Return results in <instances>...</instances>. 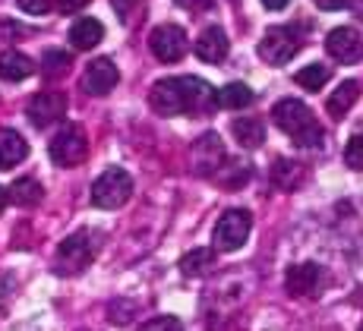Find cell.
I'll list each match as a JSON object with an SVG mask.
<instances>
[{
    "label": "cell",
    "instance_id": "1",
    "mask_svg": "<svg viewBox=\"0 0 363 331\" xmlns=\"http://www.w3.org/2000/svg\"><path fill=\"white\" fill-rule=\"evenodd\" d=\"M215 98V89L199 76H171V79H158L149 91V104L155 114L177 117L186 111L208 108Z\"/></svg>",
    "mask_w": 363,
    "mask_h": 331
},
{
    "label": "cell",
    "instance_id": "2",
    "mask_svg": "<svg viewBox=\"0 0 363 331\" xmlns=\"http://www.w3.org/2000/svg\"><path fill=\"white\" fill-rule=\"evenodd\" d=\"M272 120H275V126L284 133V136H291L297 145H303V149L323 145V139H325L323 123H319L316 114H313L303 101H297V98L278 101L275 108H272Z\"/></svg>",
    "mask_w": 363,
    "mask_h": 331
},
{
    "label": "cell",
    "instance_id": "3",
    "mask_svg": "<svg viewBox=\"0 0 363 331\" xmlns=\"http://www.w3.org/2000/svg\"><path fill=\"white\" fill-rule=\"evenodd\" d=\"M133 196V177L123 167H108L99 180L92 183V206L95 208H121Z\"/></svg>",
    "mask_w": 363,
    "mask_h": 331
},
{
    "label": "cell",
    "instance_id": "4",
    "mask_svg": "<svg viewBox=\"0 0 363 331\" xmlns=\"http://www.w3.org/2000/svg\"><path fill=\"white\" fill-rule=\"evenodd\" d=\"M92 259H95V234L92 230H76L60 243L54 269L60 274H79Z\"/></svg>",
    "mask_w": 363,
    "mask_h": 331
},
{
    "label": "cell",
    "instance_id": "5",
    "mask_svg": "<svg viewBox=\"0 0 363 331\" xmlns=\"http://www.w3.org/2000/svg\"><path fill=\"white\" fill-rule=\"evenodd\" d=\"M250 230H253L250 211L247 208H228L225 215L218 218V224H215V249L237 252L250 240Z\"/></svg>",
    "mask_w": 363,
    "mask_h": 331
},
{
    "label": "cell",
    "instance_id": "6",
    "mask_svg": "<svg viewBox=\"0 0 363 331\" xmlns=\"http://www.w3.org/2000/svg\"><path fill=\"white\" fill-rule=\"evenodd\" d=\"M86 133H82L79 123H67L57 130V136L51 139L48 152H51V161L57 167H76L82 158H86Z\"/></svg>",
    "mask_w": 363,
    "mask_h": 331
},
{
    "label": "cell",
    "instance_id": "7",
    "mask_svg": "<svg viewBox=\"0 0 363 331\" xmlns=\"http://www.w3.org/2000/svg\"><path fill=\"white\" fill-rule=\"evenodd\" d=\"M149 47H152V54H155L162 63H177L186 51H190V38H186V32L180 29V26L162 23L158 29H152Z\"/></svg>",
    "mask_w": 363,
    "mask_h": 331
},
{
    "label": "cell",
    "instance_id": "8",
    "mask_svg": "<svg viewBox=\"0 0 363 331\" xmlns=\"http://www.w3.org/2000/svg\"><path fill=\"white\" fill-rule=\"evenodd\" d=\"M297 51H300V38L288 26H275L259 41V57L265 63H288V60H294Z\"/></svg>",
    "mask_w": 363,
    "mask_h": 331
},
{
    "label": "cell",
    "instance_id": "9",
    "mask_svg": "<svg viewBox=\"0 0 363 331\" xmlns=\"http://www.w3.org/2000/svg\"><path fill=\"white\" fill-rule=\"evenodd\" d=\"M64 114H67V95L64 91H38V95L29 101V108H26L29 123L38 126V130L57 123Z\"/></svg>",
    "mask_w": 363,
    "mask_h": 331
},
{
    "label": "cell",
    "instance_id": "10",
    "mask_svg": "<svg viewBox=\"0 0 363 331\" xmlns=\"http://www.w3.org/2000/svg\"><path fill=\"white\" fill-rule=\"evenodd\" d=\"M325 51L338 63H354L363 57V38L351 26H338V29H332L329 38H325Z\"/></svg>",
    "mask_w": 363,
    "mask_h": 331
},
{
    "label": "cell",
    "instance_id": "11",
    "mask_svg": "<svg viewBox=\"0 0 363 331\" xmlns=\"http://www.w3.org/2000/svg\"><path fill=\"white\" fill-rule=\"evenodd\" d=\"M117 79H121V69L114 67V60L99 57L89 63L86 73H82V91H89V95H108L117 86Z\"/></svg>",
    "mask_w": 363,
    "mask_h": 331
},
{
    "label": "cell",
    "instance_id": "12",
    "mask_svg": "<svg viewBox=\"0 0 363 331\" xmlns=\"http://www.w3.org/2000/svg\"><path fill=\"white\" fill-rule=\"evenodd\" d=\"M228 51H231V45H228V35L218 29V26H208L206 32L196 38V57L206 60V63H221L228 57Z\"/></svg>",
    "mask_w": 363,
    "mask_h": 331
},
{
    "label": "cell",
    "instance_id": "13",
    "mask_svg": "<svg viewBox=\"0 0 363 331\" xmlns=\"http://www.w3.org/2000/svg\"><path fill=\"white\" fill-rule=\"evenodd\" d=\"M26 155H29V142H26L16 130L0 126V171L16 167L19 161H26Z\"/></svg>",
    "mask_w": 363,
    "mask_h": 331
},
{
    "label": "cell",
    "instance_id": "14",
    "mask_svg": "<svg viewBox=\"0 0 363 331\" xmlns=\"http://www.w3.org/2000/svg\"><path fill=\"white\" fill-rule=\"evenodd\" d=\"M101 38H104V26L92 16H82L69 26V41H73V47H79V51H92Z\"/></svg>",
    "mask_w": 363,
    "mask_h": 331
},
{
    "label": "cell",
    "instance_id": "15",
    "mask_svg": "<svg viewBox=\"0 0 363 331\" xmlns=\"http://www.w3.org/2000/svg\"><path fill=\"white\" fill-rule=\"evenodd\" d=\"M357 98H360V82L357 79H345V82H338V89L329 95V104H325V111H329L335 120H341V117H345L347 111L357 104Z\"/></svg>",
    "mask_w": 363,
    "mask_h": 331
},
{
    "label": "cell",
    "instance_id": "16",
    "mask_svg": "<svg viewBox=\"0 0 363 331\" xmlns=\"http://www.w3.org/2000/svg\"><path fill=\"white\" fill-rule=\"evenodd\" d=\"M35 73L32 57H26L23 51H4L0 54V79L6 82H23Z\"/></svg>",
    "mask_w": 363,
    "mask_h": 331
},
{
    "label": "cell",
    "instance_id": "17",
    "mask_svg": "<svg viewBox=\"0 0 363 331\" xmlns=\"http://www.w3.org/2000/svg\"><path fill=\"white\" fill-rule=\"evenodd\" d=\"M284 284H288V293H294V297H306V293H313V287L319 284V265H313V262L291 265Z\"/></svg>",
    "mask_w": 363,
    "mask_h": 331
},
{
    "label": "cell",
    "instance_id": "18",
    "mask_svg": "<svg viewBox=\"0 0 363 331\" xmlns=\"http://www.w3.org/2000/svg\"><path fill=\"white\" fill-rule=\"evenodd\" d=\"M215 108H225V111H243L247 104H253V89L247 82H228L225 89L215 91L212 98Z\"/></svg>",
    "mask_w": 363,
    "mask_h": 331
},
{
    "label": "cell",
    "instance_id": "19",
    "mask_svg": "<svg viewBox=\"0 0 363 331\" xmlns=\"http://www.w3.org/2000/svg\"><path fill=\"white\" fill-rule=\"evenodd\" d=\"M193 161L199 164V171H212L225 161V149H221V136L206 133L196 145H193Z\"/></svg>",
    "mask_w": 363,
    "mask_h": 331
},
{
    "label": "cell",
    "instance_id": "20",
    "mask_svg": "<svg viewBox=\"0 0 363 331\" xmlns=\"http://www.w3.org/2000/svg\"><path fill=\"white\" fill-rule=\"evenodd\" d=\"M6 199H13L16 206H23V208H32V206H38V202L45 199V189H41V183H38V180H32V177H19L10 189H6Z\"/></svg>",
    "mask_w": 363,
    "mask_h": 331
},
{
    "label": "cell",
    "instance_id": "21",
    "mask_svg": "<svg viewBox=\"0 0 363 331\" xmlns=\"http://www.w3.org/2000/svg\"><path fill=\"white\" fill-rule=\"evenodd\" d=\"M234 139L243 145V149H259L265 139V126L256 120V117H243V120H234Z\"/></svg>",
    "mask_w": 363,
    "mask_h": 331
},
{
    "label": "cell",
    "instance_id": "22",
    "mask_svg": "<svg viewBox=\"0 0 363 331\" xmlns=\"http://www.w3.org/2000/svg\"><path fill=\"white\" fill-rule=\"evenodd\" d=\"M272 180H275L278 189H294L303 183V164L288 161V158H278L275 167H272Z\"/></svg>",
    "mask_w": 363,
    "mask_h": 331
},
{
    "label": "cell",
    "instance_id": "23",
    "mask_svg": "<svg viewBox=\"0 0 363 331\" xmlns=\"http://www.w3.org/2000/svg\"><path fill=\"white\" fill-rule=\"evenodd\" d=\"M215 262V249H208V246H199V249L186 252L184 259H180V271L186 274V278H199V274H206L212 269Z\"/></svg>",
    "mask_w": 363,
    "mask_h": 331
},
{
    "label": "cell",
    "instance_id": "24",
    "mask_svg": "<svg viewBox=\"0 0 363 331\" xmlns=\"http://www.w3.org/2000/svg\"><path fill=\"white\" fill-rule=\"evenodd\" d=\"M297 86L300 89H306V91H319L329 82V67L325 63H310V67H303V69H297Z\"/></svg>",
    "mask_w": 363,
    "mask_h": 331
},
{
    "label": "cell",
    "instance_id": "25",
    "mask_svg": "<svg viewBox=\"0 0 363 331\" xmlns=\"http://www.w3.org/2000/svg\"><path fill=\"white\" fill-rule=\"evenodd\" d=\"M67 69H69V54L67 51H45V57H41V73H45L48 79L64 76Z\"/></svg>",
    "mask_w": 363,
    "mask_h": 331
},
{
    "label": "cell",
    "instance_id": "26",
    "mask_svg": "<svg viewBox=\"0 0 363 331\" xmlns=\"http://www.w3.org/2000/svg\"><path fill=\"white\" fill-rule=\"evenodd\" d=\"M345 164L354 171H363V136H351L345 145Z\"/></svg>",
    "mask_w": 363,
    "mask_h": 331
},
{
    "label": "cell",
    "instance_id": "27",
    "mask_svg": "<svg viewBox=\"0 0 363 331\" xmlns=\"http://www.w3.org/2000/svg\"><path fill=\"white\" fill-rule=\"evenodd\" d=\"M139 331H184V325H180V319H174V315H155V319H149Z\"/></svg>",
    "mask_w": 363,
    "mask_h": 331
},
{
    "label": "cell",
    "instance_id": "28",
    "mask_svg": "<svg viewBox=\"0 0 363 331\" xmlns=\"http://www.w3.org/2000/svg\"><path fill=\"white\" fill-rule=\"evenodd\" d=\"M19 10L29 13V16H41V13L51 10V0H16Z\"/></svg>",
    "mask_w": 363,
    "mask_h": 331
},
{
    "label": "cell",
    "instance_id": "29",
    "mask_svg": "<svg viewBox=\"0 0 363 331\" xmlns=\"http://www.w3.org/2000/svg\"><path fill=\"white\" fill-rule=\"evenodd\" d=\"M86 4H89V0H57L60 13H79Z\"/></svg>",
    "mask_w": 363,
    "mask_h": 331
},
{
    "label": "cell",
    "instance_id": "30",
    "mask_svg": "<svg viewBox=\"0 0 363 331\" xmlns=\"http://www.w3.org/2000/svg\"><path fill=\"white\" fill-rule=\"evenodd\" d=\"M347 0H316V6H323V10H341Z\"/></svg>",
    "mask_w": 363,
    "mask_h": 331
},
{
    "label": "cell",
    "instance_id": "31",
    "mask_svg": "<svg viewBox=\"0 0 363 331\" xmlns=\"http://www.w3.org/2000/svg\"><path fill=\"white\" fill-rule=\"evenodd\" d=\"M291 4V0H262V6H265V10H284V6H288Z\"/></svg>",
    "mask_w": 363,
    "mask_h": 331
},
{
    "label": "cell",
    "instance_id": "32",
    "mask_svg": "<svg viewBox=\"0 0 363 331\" xmlns=\"http://www.w3.org/2000/svg\"><path fill=\"white\" fill-rule=\"evenodd\" d=\"M180 6H186V10H199V6H206L208 0H177Z\"/></svg>",
    "mask_w": 363,
    "mask_h": 331
},
{
    "label": "cell",
    "instance_id": "33",
    "mask_svg": "<svg viewBox=\"0 0 363 331\" xmlns=\"http://www.w3.org/2000/svg\"><path fill=\"white\" fill-rule=\"evenodd\" d=\"M4 206H6V189L0 186V211H4Z\"/></svg>",
    "mask_w": 363,
    "mask_h": 331
},
{
    "label": "cell",
    "instance_id": "34",
    "mask_svg": "<svg viewBox=\"0 0 363 331\" xmlns=\"http://www.w3.org/2000/svg\"><path fill=\"white\" fill-rule=\"evenodd\" d=\"M360 331H363V325H360Z\"/></svg>",
    "mask_w": 363,
    "mask_h": 331
}]
</instances>
